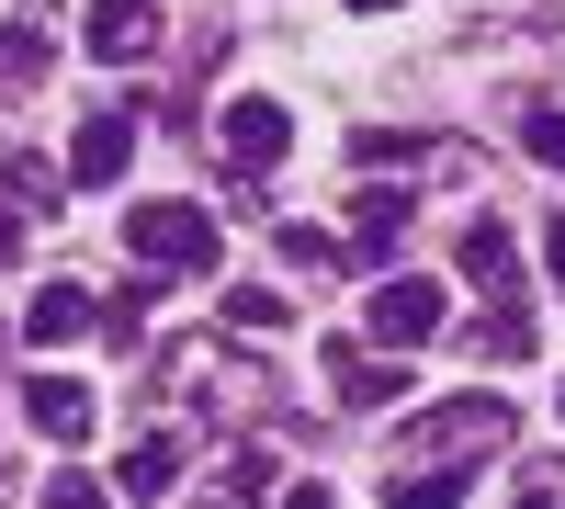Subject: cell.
I'll list each match as a JSON object with an SVG mask.
<instances>
[{"label":"cell","instance_id":"8992f818","mask_svg":"<svg viewBox=\"0 0 565 509\" xmlns=\"http://www.w3.org/2000/svg\"><path fill=\"white\" fill-rule=\"evenodd\" d=\"M407 215H418V204L396 193V181H373V193L351 204V238H340V261H351V272H385V261L407 250Z\"/></svg>","mask_w":565,"mask_h":509},{"label":"cell","instance_id":"ffe728a7","mask_svg":"<svg viewBox=\"0 0 565 509\" xmlns=\"http://www.w3.org/2000/svg\"><path fill=\"white\" fill-rule=\"evenodd\" d=\"M12 261H23V204L0 193V272H12Z\"/></svg>","mask_w":565,"mask_h":509},{"label":"cell","instance_id":"ba28073f","mask_svg":"<svg viewBox=\"0 0 565 509\" xmlns=\"http://www.w3.org/2000/svg\"><path fill=\"white\" fill-rule=\"evenodd\" d=\"M90 57H114V68H136V57H148V45H159V12H148V0H90Z\"/></svg>","mask_w":565,"mask_h":509},{"label":"cell","instance_id":"d6986e66","mask_svg":"<svg viewBox=\"0 0 565 509\" xmlns=\"http://www.w3.org/2000/svg\"><path fill=\"white\" fill-rule=\"evenodd\" d=\"M351 159H362V170H396V159H407V136H385V125H362V136H351Z\"/></svg>","mask_w":565,"mask_h":509},{"label":"cell","instance_id":"7402d4cb","mask_svg":"<svg viewBox=\"0 0 565 509\" xmlns=\"http://www.w3.org/2000/svg\"><path fill=\"white\" fill-rule=\"evenodd\" d=\"M351 12H396V0H351Z\"/></svg>","mask_w":565,"mask_h":509},{"label":"cell","instance_id":"44dd1931","mask_svg":"<svg viewBox=\"0 0 565 509\" xmlns=\"http://www.w3.org/2000/svg\"><path fill=\"white\" fill-rule=\"evenodd\" d=\"M543 238H554V250H543V261H554V284H565V226H543Z\"/></svg>","mask_w":565,"mask_h":509},{"label":"cell","instance_id":"5bb4252c","mask_svg":"<svg viewBox=\"0 0 565 509\" xmlns=\"http://www.w3.org/2000/svg\"><path fill=\"white\" fill-rule=\"evenodd\" d=\"M0 193H12L23 215H57V204H68V170H45V159H23V148H12V170H0Z\"/></svg>","mask_w":565,"mask_h":509},{"label":"cell","instance_id":"277c9868","mask_svg":"<svg viewBox=\"0 0 565 509\" xmlns=\"http://www.w3.org/2000/svg\"><path fill=\"white\" fill-rule=\"evenodd\" d=\"M282 148H295V114H282L271 91H238V103L215 114V159L238 170V181H271V170H282Z\"/></svg>","mask_w":565,"mask_h":509},{"label":"cell","instance_id":"7a4b0ae2","mask_svg":"<svg viewBox=\"0 0 565 509\" xmlns=\"http://www.w3.org/2000/svg\"><path fill=\"white\" fill-rule=\"evenodd\" d=\"M487 453H509V396H441L407 431V465H441V476H476Z\"/></svg>","mask_w":565,"mask_h":509},{"label":"cell","instance_id":"8fae6325","mask_svg":"<svg viewBox=\"0 0 565 509\" xmlns=\"http://www.w3.org/2000/svg\"><path fill=\"white\" fill-rule=\"evenodd\" d=\"M463 351H476V362H498V374H521V362L543 351V329H532V317L509 306V295H487V317L463 329Z\"/></svg>","mask_w":565,"mask_h":509},{"label":"cell","instance_id":"6da1fadb","mask_svg":"<svg viewBox=\"0 0 565 509\" xmlns=\"http://www.w3.org/2000/svg\"><path fill=\"white\" fill-rule=\"evenodd\" d=\"M159 407H170V420H193V407H204V420H226V407L260 420V407H271V374L238 362L226 340H170V351H159Z\"/></svg>","mask_w":565,"mask_h":509},{"label":"cell","instance_id":"9a60e30c","mask_svg":"<svg viewBox=\"0 0 565 509\" xmlns=\"http://www.w3.org/2000/svg\"><path fill=\"white\" fill-rule=\"evenodd\" d=\"M340 396H351V407H385V396H407V351H396V362H362V351H340Z\"/></svg>","mask_w":565,"mask_h":509},{"label":"cell","instance_id":"2e32d148","mask_svg":"<svg viewBox=\"0 0 565 509\" xmlns=\"http://www.w3.org/2000/svg\"><path fill=\"white\" fill-rule=\"evenodd\" d=\"M34 68H45V34L34 23H0V91H34Z\"/></svg>","mask_w":565,"mask_h":509},{"label":"cell","instance_id":"5b68a950","mask_svg":"<svg viewBox=\"0 0 565 509\" xmlns=\"http://www.w3.org/2000/svg\"><path fill=\"white\" fill-rule=\"evenodd\" d=\"M385 351H430L441 340V284L430 272H396V284H373V317H362Z\"/></svg>","mask_w":565,"mask_h":509},{"label":"cell","instance_id":"ac0fdd59","mask_svg":"<svg viewBox=\"0 0 565 509\" xmlns=\"http://www.w3.org/2000/svg\"><path fill=\"white\" fill-rule=\"evenodd\" d=\"M226 329H249V340L282 329V295H271V284H238V295H226Z\"/></svg>","mask_w":565,"mask_h":509},{"label":"cell","instance_id":"30bf717a","mask_svg":"<svg viewBox=\"0 0 565 509\" xmlns=\"http://www.w3.org/2000/svg\"><path fill=\"white\" fill-rule=\"evenodd\" d=\"M90 329H103V306H90L79 284H45V295L23 306V340H34V351H68V340H90Z\"/></svg>","mask_w":565,"mask_h":509},{"label":"cell","instance_id":"9c48e42d","mask_svg":"<svg viewBox=\"0 0 565 509\" xmlns=\"http://www.w3.org/2000/svg\"><path fill=\"white\" fill-rule=\"evenodd\" d=\"M452 261H463V284H487V295H521V238H509L498 215H476L452 238Z\"/></svg>","mask_w":565,"mask_h":509},{"label":"cell","instance_id":"4fadbf2b","mask_svg":"<svg viewBox=\"0 0 565 509\" xmlns=\"http://www.w3.org/2000/svg\"><path fill=\"white\" fill-rule=\"evenodd\" d=\"M170 476H181V431H159V442H136L125 465H114V487H125V498H159Z\"/></svg>","mask_w":565,"mask_h":509},{"label":"cell","instance_id":"e0dca14e","mask_svg":"<svg viewBox=\"0 0 565 509\" xmlns=\"http://www.w3.org/2000/svg\"><path fill=\"white\" fill-rule=\"evenodd\" d=\"M521 148H532L543 170H565V103H532V114H521Z\"/></svg>","mask_w":565,"mask_h":509},{"label":"cell","instance_id":"3957f363","mask_svg":"<svg viewBox=\"0 0 565 509\" xmlns=\"http://www.w3.org/2000/svg\"><path fill=\"white\" fill-rule=\"evenodd\" d=\"M114 238H125L136 272H159V284H170V272H215V215L204 204H125Z\"/></svg>","mask_w":565,"mask_h":509},{"label":"cell","instance_id":"7c38bea8","mask_svg":"<svg viewBox=\"0 0 565 509\" xmlns=\"http://www.w3.org/2000/svg\"><path fill=\"white\" fill-rule=\"evenodd\" d=\"M23 420H34L45 442H90V385H68V374H34V385H23Z\"/></svg>","mask_w":565,"mask_h":509},{"label":"cell","instance_id":"52a82bcc","mask_svg":"<svg viewBox=\"0 0 565 509\" xmlns=\"http://www.w3.org/2000/svg\"><path fill=\"white\" fill-rule=\"evenodd\" d=\"M125 159H136V114H79V136H68V181H125Z\"/></svg>","mask_w":565,"mask_h":509}]
</instances>
